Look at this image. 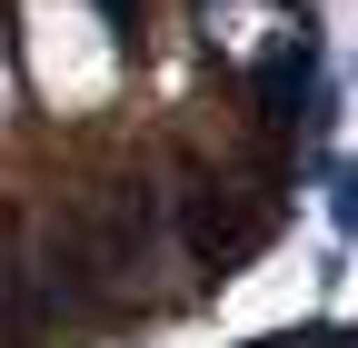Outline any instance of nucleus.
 <instances>
[{"instance_id": "nucleus-1", "label": "nucleus", "mask_w": 358, "mask_h": 348, "mask_svg": "<svg viewBox=\"0 0 358 348\" xmlns=\"http://www.w3.org/2000/svg\"><path fill=\"white\" fill-rule=\"evenodd\" d=\"M319 180H329V229H338V239H358V159H338V150H329Z\"/></svg>"}]
</instances>
